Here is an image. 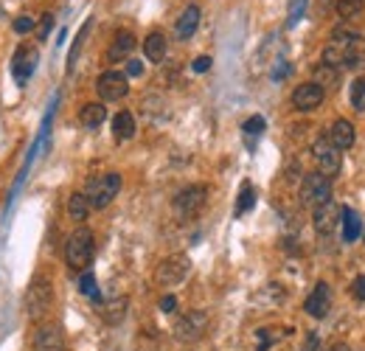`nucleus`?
Returning <instances> with one entry per match:
<instances>
[{"instance_id": "1", "label": "nucleus", "mask_w": 365, "mask_h": 351, "mask_svg": "<svg viewBox=\"0 0 365 351\" xmlns=\"http://www.w3.org/2000/svg\"><path fill=\"white\" fill-rule=\"evenodd\" d=\"M96 253V239L90 228H76L65 242V261L71 270H87Z\"/></svg>"}, {"instance_id": "2", "label": "nucleus", "mask_w": 365, "mask_h": 351, "mask_svg": "<svg viewBox=\"0 0 365 351\" xmlns=\"http://www.w3.org/2000/svg\"><path fill=\"white\" fill-rule=\"evenodd\" d=\"M118 191H121V174L107 171V174H96V178L87 180L84 197L90 202V208H107L110 202L118 197Z\"/></svg>"}, {"instance_id": "3", "label": "nucleus", "mask_w": 365, "mask_h": 351, "mask_svg": "<svg viewBox=\"0 0 365 351\" xmlns=\"http://www.w3.org/2000/svg\"><path fill=\"white\" fill-rule=\"evenodd\" d=\"M54 304V287L48 281V276H34L32 284H28V292H25V312L32 320H43L48 315Z\"/></svg>"}, {"instance_id": "4", "label": "nucleus", "mask_w": 365, "mask_h": 351, "mask_svg": "<svg viewBox=\"0 0 365 351\" xmlns=\"http://www.w3.org/2000/svg\"><path fill=\"white\" fill-rule=\"evenodd\" d=\"M208 315L202 312V309H191V312H186V315H180L177 320H174V337L180 340V343H197V340H202L205 337V332H208Z\"/></svg>"}, {"instance_id": "5", "label": "nucleus", "mask_w": 365, "mask_h": 351, "mask_svg": "<svg viewBox=\"0 0 365 351\" xmlns=\"http://www.w3.org/2000/svg\"><path fill=\"white\" fill-rule=\"evenodd\" d=\"M329 199H331V178H326L323 171L307 174L303 183H301V202H303V206L318 208Z\"/></svg>"}, {"instance_id": "6", "label": "nucleus", "mask_w": 365, "mask_h": 351, "mask_svg": "<svg viewBox=\"0 0 365 351\" xmlns=\"http://www.w3.org/2000/svg\"><path fill=\"white\" fill-rule=\"evenodd\" d=\"M189 270H191L189 256H186V253H174V256L163 258L161 265H158V270H155V281H158L161 287H177V284L186 281Z\"/></svg>"}, {"instance_id": "7", "label": "nucleus", "mask_w": 365, "mask_h": 351, "mask_svg": "<svg viewBox=\"0 0 365 351\" xmlns=\"http://www.w3.org/2000/svg\"><path fill=\"white\" fill-rule=\"evenodd\" d=\"M205 199H208V186L202 183H194V186H186L177 197H174V214L180 219H189L194 217L202 206H205Z\"/></svg>"}, {"instance_id": "8", "label": "nucleus", "mask_w": 365, "mask_h": 351, "mask_svg": "<svg viewBox=\"0 0 365 351\" xmlns=\"http://www.w3.org/2000/svg\"><path fill=\"white\" fill-rule=\"evenodd\" d=\"M96 93L102 101H121L130 93V79L121 71H104L96 79Z\"/></svg>"}, {"instance_id": "9", "label": "nucleus", "mask_w": 365, "mask_h": 351, "mask_svg": "<svg viewBox=\"0 0 365 351\" xmlns=\"http://www.w3.org/2000/svg\"><path fill=\"white\" fill-rule=\"evenodd\" d=\"M312 158H315V163L320 166V171L326 174V178H334V174L340 171V149L326 135L315 138V143H312Z\"/></svg>"}, {"instance_id": "10", "label": "nucleus", "mask_w": 365, "mask_h": 351, "mask_svg": "<svg viewBox=\"0 0 365 351\" xmlns=\"http://www.w3.org/2000/svg\"><path fill=\"white\" fill-rule=\"evenodd\" d=\"M323 99H326V90L318 82H303V84H298L295 90H292V107L301 110V112L318 110L323 104Z\"/></svg>"}, {"instance_id": "11", "label": "nucleus", "mask_w": 365, "mask_h": 351, "mask_svg": "<svg viewBox=\"0 0 365 351\" xmlns=\"http://www.w3.org/2000/svg\"><path fill=\"white\" fill-rule=\"evenodd\" d=\"M37 62H40V53L37 48L32 45H20L14 51V60H12V73L17 79V84H25L28 79H32V73L37 71Z\"/></svg>"}, {"instance_id": "12", "label": "nucleus", "mask_w": 365, "mask_h": 351, "mask_svg": "<svg viewBox=\"0 0 365 351\" xmlns=\"http://www.w3.org/2000/svg\"><path fill=\"white\" fill-rule=\"evenodd\" d=\"M303 309H307V315H312L318 320L329 315V309H331V289H329L326 281L315 284V289L309 292V298H307V304H303Z\"/></svg>"}, {"instance_id": "13", "label": "nucleus", "mask_w": 365, "mask_h": 351, "mask_svg": "<svg viewBox=\"0 0 365 351\" xmlns=\"http://www.w3.org/2000/svg\"><path fill=\"white\" fill-rule=\"evenodd\" d=\"M338 217H340V208L334 206V199H329V202H323V206L315 208L312 225H315V230L320 233V237H329V233L334 230V225H338Z\"/></svg>"}, {"instance_id": "14", "label": "nucleus", "mask_w": 365, "mask_h": 351, "mask_svg": "<svg viewBox=\"0 0 365 351\" xmlns=\"http://www.w3.org/2000/svg\"><path fill=\"white\" fill-rule=\"evenodd\" d=\"M34 351H65V335L56 326H43L34 335Z\"/></svg>"}, {"instance_id": "15", "label": "nucleus", "mask_w": 365, "mask_h": 351, "mask_svg": "<svg viewBox=\"0 0 365 351\" xmlns=\"http://www.w3.org/2000/svg\"><path fill=\"white\" fill-rule=\"evenodd\" d=\"M338 149H351L354 146V141H357V132H354V127H351V121H346V119H338L331 127H329V135H326Z\"/></svg>"}, {"instance_id": "16", "label": "nucleus", "mask_w": 365, "mask_h": 351, "mask_svg": "<svg viewBox=\"0 0 365 351\" xmlns=\"http://www.w3.org/2000/svg\"><path fill=\"white\" fill-rule=\"evenodd\" d=\"M340 222H343V242H357L360 233H362V217L351 206H343L340 208Z\"/></svg>"}, {"instance_id": "17", "label": "nucleus", "mask_w": 365, "mask_h": 351, "mask_svg": "<svg viewBox=\"0 0 365 351\" xmlns=\"http://www.w3.org/2000/svg\"><path fill=\"white\" fill-rule=\"evenodd\" d=\"M132 48H135V37H132V32H118L115 40H113V45H110V51H107V60H110V62L127 60V56L132 53Z\"/></svg>"}, {"instance_id": "18", "label": "nucleus", "mask_w": 365, "mask_h": 351, "mask_svg": "<svg viewBox=\"0 0 365 351\" xmlns=\"http://www.w3.org/2000/svg\"><path fill=\"white\" fill-rule=\"evenodd\" d=\"M104 119H107V107L99 104V101H90V104H84V107L79 110V121H82V127H87V130H99V127L104 124Z\"/></svg>"}, {"instance_id": "19", "label": "nucleus", "mask_w": 365, "mask_h": 351, "mask_svg": "<svg viewBox=\"0 0 365 351\" xmlns=\"http://www.w3.org/2000/svg\"><path fill=\"white\" fill-rule=\"evenodd\" d=\"M197 25H200V9L197 6H189L186 12H182L180 17H177V40H189V37H194L197 34Z\"/></svg>"}, {"instance_id": "20", "label": "nucleus", "mask_w": 365, "mask_h": 351, "mask_svg": "<svg viewBox=\"0 0 365 351\" xmlns=\"http://www.w3.org/2000/svg\"><path fill=\"white\" fill-rule=\"evenodd\" d=\"M143 53H146L149 62H163L166 60V37L161 32H152L143 40Z\"/></svg>"}, {"instance_id": "21", "label": "nucleus", "mask_w": 365, "mask_h": 351, "mask_svg": "<svg viewBox=\"0 0 365 351\" xmlns=\"http://www.w3.org/2000/svg\"><path fill=\"white\" fill-rule=\"evenodd\" d=\"M127 306H130V301H127V298H113V301H107V304L102 306V317H104V324H107V326H118L121 320L127 317Z\"/></svg>"}, {"instance_id": "22", "label": "nucleus", "mask_w": 365, "mask_h": 351, "mask_svg": "<svg viewBox=\"0 0 365 351\" xmlns=\"http://www.w3.org/2000/svg\"><path fill=\"white\" fill-rule=\"evenodd\" d=\"M113 135L115 141H130L135 135V119H132V112H118L115 119H113Z\"/></svg>"}, {"instance_id": "23", "label": "nucleus", "mask_w": 365, "mask_h": 351, "mask_svg": "<svg viewBox=\"0 0 365 351\" xmlns=\"http://www.w3.org/2000/svg\"><path fill=\"white\" fill-rule=\"evenodd\" d=\"M87 214H90L87 197H84V194H71V199H68V217H71L73 222H84Z\"/></svg>"}, {"instance_id": "24", "label": "nucleus", "mask_w": 365, "mask_h": 351, "mask_svg": "<svg viewBox=\"0 0 365 351\" xmlns=\"http://www.w3.org/2000/svg\"><path fill=\"white\" fill-rule=\"evenodd\" d=\"M253 206H256V189H253L250 183H242V189H239V199H236V217L248 214Z\"/></svg>"}, {"instance_id": "25", "label": "nucleus", "mask_w": 365, "mask_h": 351, "mask_svg": "<svg viewBox=\"0 0 365 351\" xmlns=\"http://www.w3.org/2000/svg\"><path fill=\"white\" fill-rule=\"evenodd\" d=\"M315 82L323 87V90H326V87H338V82H340V71L338 68H329V65H318L315 68Z\"/></svg>"}, {"instance_id": "26", "label": "nucleus", "mask_w": 365, "mask_h": 351, "mask_svg": "<svg viewBox=\"0 0 365 351\" xmlns=\"http://www.w3.org/2000/svg\"><path fill=\"white\" fill-rule=\"evenodd\" d=\"M349 101L357 112H365V76H357L354 84H351V93H349Z\"/></svg>"}, {"instance_id": "27", "label": "nucleus", "mask_w": 365, "mask_h": 351, "mask_svg": "<svg viewBox=\"0 0 365 351\" xmlns=\"http://www.w3.org/2000/svg\"><path fill=\"white\" fill-rule=\"evenodd\" d=\"M79 292H82V295H87V298H93L96 304H99V287H96V276L93 273H90V270H84L82 273V278H79Z\"/></svg>"}, {"instance_id": "28", "label": "nucleus", "mask_w": 365, "mask_h": 351, "mask_svg": "<svg viewBox=\"0 0 365 351\" xmlns=\"http://www.w3.org/2000/svg\"><path fill=\"white\" fill-rule=\"evenodd\" d=\"M307 3H309V0H290V3H287V28L301 23L303 12H307Z\"/></svg>"}, {"instance_id": "29", "label": "nucleus", "mask_w": 365, "mask_h": 351, "mask_svg": "<svg viewBox=\"0 0 365 351\" xmlns=\"http://www.w3.org/2000/svg\"><path fill=\"white\" fill-rule=\"evenodd\" d=\"M362 6H365V0H338V14L343 20H351L362 12Z\"/></svg>"}, {"instance_id": "30", "label": "nucleus", "mask_w": 365, "mask_h": 351, "mask_svg": "<svg viewBox=\"0 0 365 351\" xmlns=\"http://www.w3.org/2000/svg\"><path fill=\"white\" fill-rule=\"evenodd\" d=\"M281 340V332L276 329H259L256 332V351H267L272 343H279Z\"/></svg>"}, {"instance_id": "31", "label": "nucleus", "mask_w": 365, "mask_h": 351, "mask_svg": "<svg viewBox=\"0 0 365 351\" xmlns=\"http://www.w3.org/2000/svg\"><path fill=\"white\" fill-rule=\"evenodd\" d=\"M87 32H90V20L82 25V32H79V37H76V43H73V48H71V56H68V73L73 71V65H76V60H79V51H82L84 40H87Z\"/></svg>"}, {"instance_id": "32", "label": "nucleus", "mask_w": 365, "mask_h": 351, "mask_svg": "<svg viewBox=\"0 0 365 351\" xmlns=\"http://www.w3.org/2000/svg\"><path fill=\"white\" fill-rule=\"evenodd\" d=\"M264 130H267V121L261 119V115H250V119L242 124V132H245L248 138H259Z\"/></svg>"}, {"instance_id": "33", "label": "nucleus", "mask_w": 365, "mask_h": 351, "mask_svg": "<svg viewBox=\"0 0 365 351\" xmlns=\"http://www.w3.org/2000/svg\"><path fill=\"white\" fill-rule=\"evenodd\" d=\"M12 28H14L17 34H28V32L34 28V17H17V20L12 23Z\"/></svg>"}, {"instance_id": "34", "label": "nucleus", "mask_w": 365, "mask_h": 351, "mask_svg": "<svg viewBox=\"0 0 365 351\" xmlns=\"http://www.w3.org/2000/svg\"><path fill=\"white\" fill-rule=\"evenodd\" d=\"M351 295H354V301H365V276H357L351 281Z\"/></svg>"}, {"instance_id": "35", "label": "nucleus", "mask_w": 365, "mask_h": 351, "mask_svg": "<svg viewBox=\"0 0 365 351\" xmlns=\"http://www.w3.org/2000/svg\"><path fill=\"white\" fill-rule=\"evenodd\" d=\"M51 25H54V14H43L40 32H37V37H40V40H48V32H51Z\"/></svg>"}, {"instance_id": "36", "label": "nucleus", "mask_w": 365, "mask_h": 351, "mask_svg": "<svg viewBox=\"0 0 365 351\" xmlns=\"http://www.w3.org/2000/svg\"><path fill=\"white\" fill-rule=\"evenodd\" d=\"M211 68V56H197V60L191 62V71L194 73H205Z\"/></svg>"}, {"instance_id": "37", "label": "nucleus", "mask_w": 365, "mask_h": 351, "mask_svg": "<svg viewBox=\"0 0 365 351\" xmlns=\"http://www.w3.org/2000/svg\"><path fill=\"white\" fill-rule=\"evenodd\" d=\"M290 62H284V60H279V65H276V71H272V79H276V82H281L284 76H290Z\"/></svg>"}, {"instance_id": "38", "label": "nucleus", "mask_w": 365, "mask_h": 351, "mask_svg": "<svg viewBox=\"0 0 365 351\" xmlns=\"http://www.w3.org/2000/svg\"><path fill=\"white\" fill-rule=\"evenodd\" d=\"M141 73H143V62H141V60H130V62H127V79H130V76L135 79V76H141Z\"/></svg>"}, {"instance_id": "39", "label": "nucleus", "mask_w": 365, "mask_h": 351, "mask_svg": "<svg viewBox=\"0 0 365 351\" xmlns=\"http://www.w3.org/2000/svg\"><path fill=\"white\" fill-rule=\"evenodd\" d=\"M174 309H177V298H174V295H163V298H161V312L169 315V312H174Z\"/></svg>"}, {"instance_id": "40", "label": "nucleus", "mask_w": 365, "mask_h": 351, "mask_svg": "<svg viewBox=\"0 0 365 351\" xmlns=\"http://www.w3.org/2000/svg\"><path fill=\"white\" fill-rule=\"evenodd\" d=\"M318 343H320V340H318V335H315V332H309V335H307V340H303V346H301V351H318Z\"/></svg>"}, {"instance_id": "41", "label": "nucleus", "mask_w": 365, "mask_h": 351, "mask_svg": "<svg viewBox=\"0 0 365 351\" xmlns=\"http://www.w3.org/2000/svg\"><path fill=\"white\" fill-rule=\"evenodd\" d=\"M329 351H349V346H346V343H338V346H331Z\"/></svg>"}, {"instance_id": "42", "label": "nucleus", "mask_w": 365, "mask_h": 351, "mask_svg": "<svg viewBox=\"0 0 365 351\" xmlns=\"http://www.w3.org/2000/svg\"><path fill=\"white\" fill-rule=\"evenodd\" d=\"M362 239H365V237H362Z\"/></svg>"}]
</instances>
